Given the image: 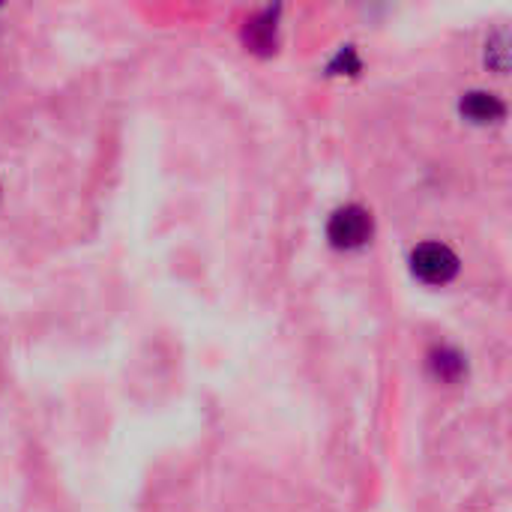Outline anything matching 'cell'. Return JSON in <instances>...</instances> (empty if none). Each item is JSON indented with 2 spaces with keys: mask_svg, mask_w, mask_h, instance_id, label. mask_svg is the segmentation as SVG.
<instances>
[{
  "mask_svg": "<svg viewBox=\"0 0 512 512\" xmlns=\"http://www.w3.org/2000/svg\"><path fill=\"white\" fill-rule=\"evenodd\" d=\"M327 237L336 249H360L372 237V216L360 204H345L330 216Z\"/></svg>",
  "mask_w": 512,
  "mask_h": 512,
  "instance_id": "1",
  "label": "cell"
},
{
  "mask_svg": "<svg viewBox=\"0 0 512 512\" xmlns=\"http://www.w3.org/2000/svg\"><path fill=\"white\" fill-rule=\"evenodd\" d=\"M411 270L429 285H447L459 273V258L444 243H423L411 252Z\"/></svg>",
  "mask_w": 512,
  "mask_h": 512,
  "instance_id": "2",
  "label": "cell"
},
{
  "mask_svg": "<svg viewBox=\"0 0 512 512\" xmlns=\"http://www.w3.org/2000/svg\"><path fill=\"white\" fill-rule=\"evenodd\" d=\"M462 114L474 123H492V120H501L504 117V102L495 96V93H483V90H474V93H465L462 99Z\"/></svg>",
  "mask_w": 512,
  "mask_h": 512,
  "instance_id": "3",
  "label": "cell"
}]
</instances>
